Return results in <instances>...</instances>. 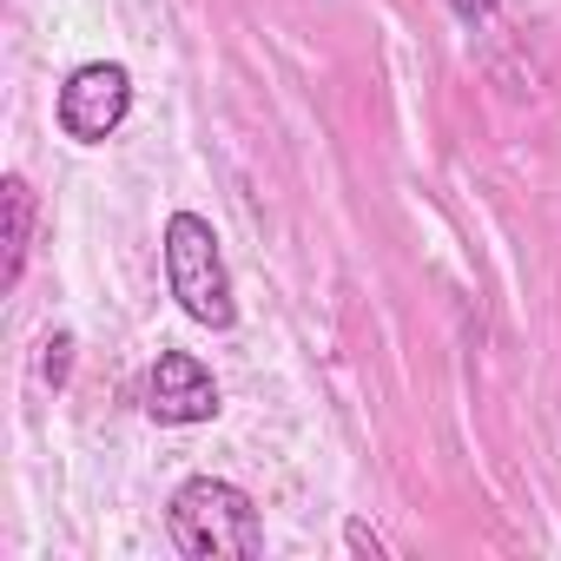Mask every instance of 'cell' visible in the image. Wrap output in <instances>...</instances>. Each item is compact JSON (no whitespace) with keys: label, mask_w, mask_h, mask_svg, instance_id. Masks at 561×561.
Returning <instances> with one entry per match:
<instances>
[{"label":"cell","mask_w":561,"mask_h":561,"mask_svg":"<svg viewBox=\"0 0 561 561\" xmlns=\"http://www.w3.org/2000/svg\"><path fill=\"white\" fill-rule=\"evenodd\" d=\"M165 535L185 561H257L264 554V515L225 476L179 482L165 502Z\"/></svg>","instance_id":"obj_1"},{"label":"cell","mask_w":561,"mask_h":561,"mask_svg":"<svg viewBox=\"0 0 561 561\" xmlns=\"http://www.w3.org/2000/svg\"><path fill=\"white\" fill-rule=\"evenodd\" d=\"M165 285L179 298V311L205 331H231L238 324V298H231V271L218 251L211 218L198 211H172L165 218Z\"/></svg>","instance_id":"obj_2"},{"label":"cell","mask_w":561,"mask_h":561,"mask_svg":"<svg viewBox=\"0 0 561 561\" xmlns=\"http://www.w3.org/2000/svg\"><path fill=\"white\" fill-rule=\"evenodd\" d=\"M54 113H60V133L73 146H106L133 113V73L119 60H87V67L67 73Z\"/></svg>","instance_id":"obj_3"},{"label":"cell","mask_w":561,"mask_h":561,"mask_svg":"<svg viewBox=\"0 0 561 561\" xmlns=\"http://www.w3.org/2000/svg\"><path fill=\"white\" fill-rule=\"evenodd\" d=\"M139 397H146V416L165 423V430H192V423L218 416V377L192 351H159Z\"/></svg>","instance_id":"obj_4"},{"label":"cell","mask_w":561,"mask_h":561,"mask_svg":"<svg viewBox=\"0 0 561 561\" xmlns=\"http://www.w3.org/2000/svg\"><path fill=\"white\" fill-rule=\"evenodd\" d=\"M8 271H0V285H21V271H27V251H34V185L21 172H8Z\"/></svg>","instance_id":"obj_5"},{"label":"cell","mask_w":561,"mask_h":561,"mask_svg":"<svg viewBox=\"0 0 561 561\" xmlns=\"http://www.w3.org/2000/svg\"><path fill=\"white\" fill-rule=\"evenodd\" d=\"M67 370H73V331H54V337H47V357H41V377L60 390V383H67Z\"/></svg>","instance_id":"obj_6"},{"label":"cell","mask_w":561,"mask_h":561,"mask_svg":"<svg viewBox=\"0 0 561 561\" xmlns=\"http://www.w3.org/2000/svg\"><path fill=\"white\" fill-rule=\"evenodd\" d=\"M344 548H357V554H390L383 535H377L370 522H344Z\"/></svg>","instance_id":"obj_7"},{"label":"cell","mask_w":561,"mask_h":561,"mask_svg":"<svg viewBox=\"0 0 561 561\" xmlns=\"http://www.w3.org/2000/svg\"><path fill=\"white\" fill-rule=\"evenodd\" d=\"M443 8H449V14H456L462 27H482V21H489V14L502 8V0H443Z\"/></svg>","instance_id":"obj_8"}]
</instances>
